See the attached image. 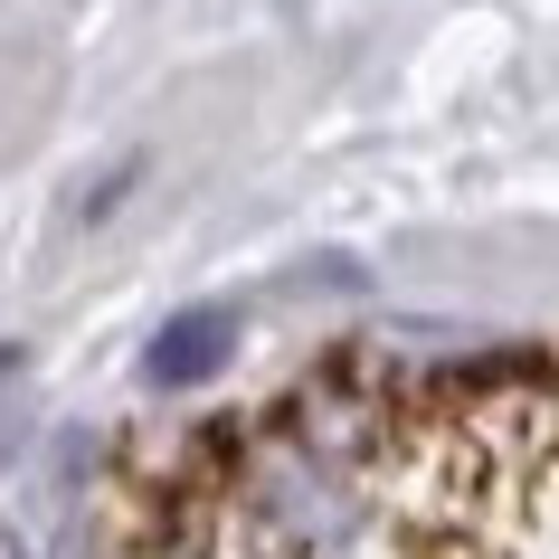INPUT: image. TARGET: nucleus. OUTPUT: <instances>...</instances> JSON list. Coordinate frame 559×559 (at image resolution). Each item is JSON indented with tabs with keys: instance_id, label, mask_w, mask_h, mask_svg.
Instances as JSON below:
<instances>
[{
	"instance_id": "obj_1",
	"label": "nucleus",
	"mask_w": 559,
	"mask_h": 559,
	"mask_svg": "<svg viewBox=\"0 0 559 559\" xmlns=\"http://www.w3.org/2000/svg\"><path fill=\"white\" fill-rule=\"evenodd\" d=\"M228 313H180L171 332H162V342H152V380L171 389V380H209V370H218V352H228Z\"/></svg>"
},
{
	"instance_id": "obj_2",
	"label": "nucleus",
	"mask_w": 559,
	"mask_h": 559,
	"mask_svg": "<svg viewBox=\"0 0 559 559\" xmlns=\"http://www.w3.org/2000/svg\"><path fill=\"white\" fill-rule=\"evenodd\" d=\"M0 559H29V550H20V540H10V531H0Z\"/></svg>"
}]
</instances>
